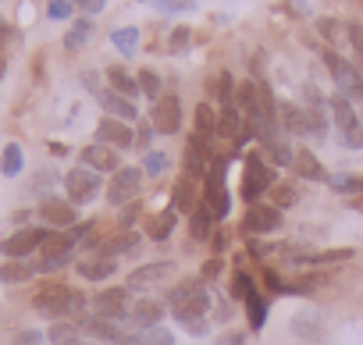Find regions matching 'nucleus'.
<instances>
[{
    "instance_id": "1",
    "label": "nucleus",
    "mask_w": 363,
    "mask_h": 345,
    "mask_svg": "<svg viewBox=\"0 0 363 345\" xmlns=\"http://www.w3.org/2000/svg\"><path fill=\"white\" fill-rule=\"evenodd\" d=\"M167 306H171L174 320H182V324L203 320V313H207V306H211V295H207L203 278H186V281H178V285L167 292Z\"/></svg>"
},
{
    "instance_id": "2",
    "label": "nucleus",
    "mask_w": 363,
    "mask_h": 345,
    "mask_svg": "<svg viewBox=\"0 0 363 345\" xmlns=\"http://www.w3.org/2000/svg\"><path fill=\"white\" fill-rule=\"evenodd\" d=\"M36 313L47 317V320H68V317H82L86 310V295L79 288H68V285H47L36 292L33 299Z\"/></svg>"
},
{
    "instance_id": "3",
    "label": "nucleus",
    "mask_w": 363,
    "mask_h": 345,
    "mask_svg": "<svg viewBox=\"0 0 363 345\" xmlns=\"http://www.w3.org/2000/svg\"><path fill=\"white\" fill-rule=\"evenodd\" d=\"M228 164L218 157L214 164H211V171H207V186H203V207L214 214V221H221V217H228V210H232V196H228Z\"/></svg>"
},
{
    "instance_id": "4",
    "label": "nucleus",
    "mask_w": 363,
    "mask_h": 345,
    "mask_svg": "<svg viewBox=\"0 0 363 345\" xmlns=\"http://www.w3.org/2000/svg\"><path fill=\"white\" fill-rule=\"evenodd\" d=\"M331 118H335V128H338V142L345 149H363V125L352 111V100H345L342 93L331 96Z\"/></svg>"
},
{
    "instance_id": "5",
    "label": "nucleus",
    "mask_w": 363,
    "mask_h": 345,
    "mask_svg": "<svg viewBox=\"0 0 363 345\" xmlns=\"http://www.w3.org/2000/svg\"><path fill=\"white\" fill-rule=\"evenodd\" d=\"M324 64H328V72H331V79H335V86L345 100H363V72L356 64H349L335 50H324Z\"/></svg>"
},
{
    "instance_id": "6",
    "label": "nucleus",
    "mask_w": 363,
    "mask_h": 345,
    "mask_svg": "<svg viewBox=\"0 0 363 345\" xmlns=\"http://www.w3.org/2000/svg\"><path fill=\"white\" fill-rule=\"evenodd\" d=\"M271 186H274L271 164H267L264 157L250 153V157H246V171H242V200L253 207V203H260V196H264Z\"/></svg>"
},
{
    "instance_id": "7",
    "label": "nucleus",
    "mask_w": 363,
    "mask_h": 345,
    "mask_svg": "<svg viewBox=\"0 0 363 345\" xmlns=\"http://www.w3.org/2000/svg\"><path fill=\"white\" fill-rule=\"evenodd\" d=\"M100 189H104L100 171H93V167H72L68 175H65V193H68V200H72L75 207H79V203L96 200V196H100Z\"/></svg>"
},
{
    "instance_id": "8",
    "label": "nucleus",
    "mask_w": 363,
    "mask_h": 345,
    "mask_svg": "<svg viewBox=\"0 0 363 345\" xmlns=\"http://www.w3.org/2000/svg\"><path fill=\"white\" fill-rule=\"evenodd\" d=\"M47 235H50V228H22L11 239L0 242V253H4L8 260H29L33 253H40V246L47 242Z\"/></svg>"
},
{
    "instance_id": "9",
    "label": "nucleus",
    "mask_w": 363,
    "mask_h": 345,
    "mask_svg": "<svg viewBox=\"0 0 363 345\" xmlns=\"http://www.w3.org/2000/svg\"><path fill=\"white\" fill-rule=\"evenodd\" d=\"M40 217L47 228L54 232H72L79 225V214H75V203L72 200H57V196H43L40 200Z\"/></svg>"
},
{
    "instance_id": "10",
    "label": "nucleus",
    "mask_w": 363,
    "mask_h": 345,
    "mask_svg": "<svg viewBox=\"0 0 363 345\" xmlns=\"http://www.w3.org/2000/svg\"><path fill=\"white\" fill-rule=\"evenodd\" d=\"M139 186H143V171L139 167H121L111 175V186H107V200L114 207H125L132 200H139Z\"/></svg>"
},
{
    "instance_id": "11",
    "label": "nucleus",
    "mask_w": 363,
    "mask_h": 345,
    "mask_svg": "<svg viewBox=\"0 0 363 345\" xmlns=\"http://www.w3.org/2000/svg\"><path fill=\"white\" fill-rule=\"evenodd\" d=\"M128 295H132V288L125 285V288H104V292H96L93 295V313L96 317H107V320H128Z\"/></svg>"
},
{
    "instance_id": "12",
    "label": "nucleus",
    "mask_w": 363,
    "mask_h": 345,
    "mask_svg": "<svg viewBox=\"0 0 363 345\" xmlns=\"http://www.w3.org/2000/svg\"><path fill=\"white\" fill-rule=\"evenodd\" d=\"M150 125H153L157 132H164V135H174V132L182 128V103H178L174 93H167V96H160V100L153 103Z\"/></svg>"
},
{
    "instance_id": "13",
    "label": "nucleus",
    "mask_w": 363,
    "mask_h": 345,
    "mask_svg": "<svg viewBox=\"0 0 363 345\" xmlns=\"http://www.w3.org/2000/svg\"><path fill=\"white\" fill-rule=\"evenodd\" d=\"M242 228L250 235H271V232L281 228V210L274 203H253L242 217Z\"/></svg>"
},
{
    "instance_id": "14",
    "label": "nucleus",
    "mask_w": 363,
    "mask_h": 345,
    "mask_svg": "<svg viewBox=\"0 0 363 345\" xmlns=\"http://www.w3.org/2000/svg\"><path fill=\"white\" fill-rule=\"evenodd\" d=\"M171 278H174V264L160 260V264H146V267L132 271V274H128V288H132V292H143V288H157V285H167Z\"/></svg>"
},
{
    "instance_id": "15",
    "label": "nucleus",
    "mask_w": 363,
    "mask_h": 345,
    "mask_svg": "<svg viewBox=\"0 0 363 345\" xmlns=\"http://www.w3.org/2000/svg\"><path fill=\"white\" fill-rule=\"evenodd\" d=\"M96 142H104V146H114V149H128V146H135V132L128 128V121L104 118V121L96 125Z\"/></svg>"
},
{
    "instance_id": "16",
    "label": "nucleus",
    "mask_w": 363,
    "mask_h": 345,
    "mask_svg": "<svg viewBox=\"0 0 363 345\" xmlns=\"http://www.w3.org/2000/svg\"><path fill=\"white\" fill-rule=\"evenodd\" d=\"M82 167H93V171H121V157L114 146H104V142H89L82 149Z\"/></svg>"
},
{
    "instance_id": "17",
    "label": "nucleus",
    "mask_w": 363,
    "mask_h": 345,
    "mask_svg": "<svg viewBox=\"0 0 363 345\" xmlns=\"http://www.w3.org/2000/svg\"><path fill=\"white\" fill-rule=\"evenodd\" d=\"M96 96H100L107 118H118V121H135V118H139V111H135V103H132L128 96H121V93H114V89H104V93H96Z\"/></svg>"
},
{
    "instance_id": "18",
    "label": "nucleus",
    "mask_w": 363,
    "mask_h": 345,
    "mask_svg": "<svg viewBox=\"0 0 363 345\" xmlns=\"http://www.w3.org/2000/svg\"><path fill=\"white\" fill-rule=\"evenodd\" d=\"M82 331H86V334H93V338H100V341H111V345L125 338V334H121V327H118V320H107V317H96V313L82 320Z\"/></svg>"
},
{
    "instance_id": "19",
    "label": "nucleus",
    "mask_w": 363,
    "mask_h": 345,
    "mask_svg": "<svg viewBox=\"0 0 363 345\" xmlns=\"http://www.w3.org/2000/svg\"><path fill=\"white\" fill-rule=\"evenodd\" d=\"M135 249H139V235L135 232H118V235L100 242V256H128Z\"/></svg>"
},
{
    "instance_id": "20",
    "label": "nucleus",
    "mask_w": 363,
    "mask_h": 345,
    "mask_svg": "<svg viewBox=\"0 0 363 345\" xmlns=\"http://www.w3.org/2000/svg\"><path fill=\"white\" fill-rule=\"evenodd\" d=\"M36 271V260H4L0 264V281L4 285H18V281H29Z\"/></svg>"
},
{
    "instance_id": "21",
    "label": "nucleus",
    "mask_w": 363,
    "mask_h": 345,
    "mask_svg": "<svg viewBox=\"0 0 363 345\" xmlns=\"http://www.w3.org/2000/svg\"><path fill=\"white\" fill-rule=\"evenodd\" d=\"M292 167H296V175H299V179H310V182H328V171L320 167V160H317L310 149H299V153H296V160H292Z\"/></svg>"
},
{
    "instance_id": "22",
    "label": "nucleus",
    "mask_w": 363,
    "mask_h": 345,
    "mask_svg": "<svg viewBox=\"0 0 363 345\" xmlns=\"http://www.w3.org/2000/svg\"><path fill=\"white\" fill-rule=\"evenodd\" d=\"M174 210L182 214H196L200 203H196V189H193V175H182L174 182Z\"/></svg>"
},
{
    "instance_id": "23",
    "label": "nucleus",
    "mask_w": 363,
    "mask_h": 345,
    "mask_svg": "<svg viewBox=\"0 0 363 345\" xmlns=\"http://www.w3.org/2000/svg\"><path fill=\"white\" fill-rule=\"evenodd\" d=\"M160 313H164L160 302H153V299H139V306H132L128 320L143 331V327H157V324H160Z\"/></svg>"
},
{
    "instance_id": "24",
    "label": "nucleus",
    "mask_w": 363,
    "mask_h": 345,
    "mask_svg": "<svg viewBox=\"0 0 363 345\" xmlns=\"http://www.w3.org/2000/svg\"><path fill=\"white\" fill-rule=\"evenodd\" d=\"M278 121H281L289 132H296V135H310L306 111H303V107H296V103H281V107H278Z\"/></svg>"
},
{
    "instance_id": "25",
    "label": "nucleus",
    "mask_w": 363,
    "mask_h": 345,
    "mask_svg": "<svg viewBox=\"0 0 363 345\" xmlns=\"http://www.w3.org/2000/svg\"><path fill=\"white\" fill-rule=\"evenodd\" d=\"M111 274H114V260L111 256H93V260L79 264V278H86V281H107Z\"/></svg>"
},
{
    "instance_id": "26",
    "label": "nucleus",
    "mask_w": 363,
    "mask_h": 345,
    "mask_svg": "<svg viewBox=\"0 0 363 345\" xmlns=\"http://www.w3.org/2000/svg\"><path fill=\"white\" fill-rule=\"evenodd\" d=\"M22 167H26V153H22V146H18V142H8L4 153H0V171H4L8 179H15V175H22Z\"/></svg>"
},
{
    "instance_id": "27",
    "label": "nucleus",
    "mask_w": 363,
    "mask_h": 345,
    "mask_svg": "<svg viewBox=\"0 0 363 345\" xmlns=\"http://www.w3.org/2000/svg\"><path fill=\"white\" fill-rule=\"evenodd\" d=\"M107 82H111V89H114V93H121V96H128V100L139 93V79H132V75H128L125 68H118V64H114V68H107Z\"/></svg>"
},
{
    "instance_id": "28",
    "label": "nucleus",
    "mask_w": 363,
    "mask_h": 345,
    "mask_svg": "<svg viewBox=\"0 0 363 345\" xmlns=\"http://www.w3.org/2000/svg\"><path fill=\"white\" fill-rule=\"evenodd\" d=\"M189 235L196 239V242H203V239H211L214 235V214L200 203V210L196 214H189Z\"/></svg>"
},
{
    "instance_id": "29",
    "label": "nucleus",
    "mask_w": 363,
    "mask_h": 345,
    "mask_svg": "<svg viewBox=\"0 0 363 345\" xmlns=\"http://www.w3.org/2000/svg\"><path fill=\"white\" fill-rule=\"evenodd\" d=\"M174 225H178V214L174 210H160L153 221H150V228H146V235L153 239V242H164L171 232H174Z\"/></svg>"
},
{
    "instance_id": "30",
    "label": "nucleus",
    "mask_w": 363,
    "mask_h": 345,
    "mask_svg": "<svg viewBox=\"0 0 363 345\" xmlns=\"http://www.w3.org/2000/svg\"><path fill=\"white\" fill-rule=\"evenodd\" d=\"M246 320H250L253 331H260V327L267 324V299H264L260 292H250V295H246Z\"/></svg>"
},
{
    "instance_id": "31",
    "label": "nucleus",
    "mask_w": 363,
    "mask_h": 345,
    "mask_svg": "<svg viewBox=\"0 0 363 345\" xmlns=\"http://www.w3.org/2000/svg\"><path fill=\"white\" fill-rule=\"evenodd\" d=\"M79 331H82V327H75L72 320H54L47 338H50L54 345H79V341H82V338H79Z\"/></svg>"
},
{
    "instance_id": "32",
    "label": "nucleus",
    "mask_w": 363,
    "mask_h": 345,
    "mask_svg": "<svg viewBox=\"0 0 363 345\" xmlns=\"http://www.w3.org/2000/svg\"><path fill=\"white\" fill-rule=\"evenodd\" d=\"M328 186L338 196H359L363 193V175H328Z\"/></svg>"
},
{
    "instance_id": "33",
    "label": "nucleus",
    "mask_w": 363,
    "mask_h": 345,
    "mask_svg": "<svg viewBox=\"0 0 363 345\" xmlns=\"http://www.w3.org/2000/svg\"><path fill=\"white\" fill-rule=\"evenodd\" d=\"M214 132H218L214 107H211V103H200V107H196V135H203V139H214Z\"/></svg>"
},
{
    "instance_id": "34",
    "label": "nucleus",
    "mask_w": 363,
    "mask_h": 345,
    "mask_svg": "<svg viewBox=\"0 0 363 345\" xmlns=\"http://www.w3.org/2000/svg\"><path fill=\"white\" fill-rule=\"evenodd\" d=\"M89 36H93V22H89V18H79V22L72 26V33L65 36V47H68V50H79V47H86Z\"/></svg>"
},
{
    "instance_id": "35",
    "label": "nucleus",
    "mask_w": 363,
    "mask_h": 345,
    "mask_svg": "<svg viewBox=\"0 0 363 345\" xmlns=\"http://www.w3.org/2000/svg\"><path fill=\"white\" fill-rule=\"evenodd\" d=\"M111 43L121 50V54H135V47H139V29H114L111 33Z\"/></svg>"
},
{
    "instance_id": "36",
    "label": "nucleus",
    "mask_w": 363,
    "mask_h": 345,
    "mask_svg": "<svg viewBox=\"0 0 363 345\" xmlns=\"http://www.w3.org/2000/svg\"><path fill=\"white\" fill-rule=\"evenodd\" d=\"M135 79H139V93H143V96H150L153 103H157V100L164 96V89H160V79H157V72L143 68V72H139Z\"/></svg>"
},
{
    "instance_id": "37",
    "label": "nucleus",
    "mask_w": 363,
    "mask_h": 345,
    "mask_svg": "<svg viewBox=\"0 0 363 345\" xmlns=\"http://www.w3.org/2000/svg\"><path fill=\"white\" fill-rule=\"evenodd\" d=\"M167 171V153H160V149H150L146 157H143V175H150V179H160Z\"/></svg>"
},
{
    "instance_id": "38",
    "label": "nucleus",
    "mask_w": 363,
    "mask_h": 345,
    "mask_svg": "<svg viewBox=\"0 0 363 345\" xmlns=\"http://www.w3.org/2000/svg\"><path fill=\"white\" fill-rule=\"evenodd\" d=\"M135 338H139V345H174L171 331H164L160 324H157V327H143Z\"/></svg>"
},
{
    "instance_id": "39",
    "label": "nucleus",
    "mask_w": 363,
    "mask_h": 345,
    "mask_svg": "<svg viewBox=\"0 0 363 345\" xmlns=\"http://www.w3.org/2000/svg\"><path fill=\"white\" fill-rule=\"evenodd\" d=\"M271 196H274V207L285 210V207L296 203V186H289V182H274V186H271Z\"/></svg>"
},
{
    "instance_id": "40",
    "label": "nucleus",
    "mask_w": 363,
    "mask_h": 345,
    "mask_svg": "<svg viewBox=\"0 0 363 345\" xmlns=\"http://www.w3.org/2000/svg\"><path fill=\"white\" fill-rule=\"evenodd\" d=\"M153 8L164 15H178V11H193L196 0H153Z\"/></svg>"
},
{
    "instance_id": "41",
    "label": "nucleus",
    "mask_w": 363,
    "mask_h": 345,
    "mask_svg": "<svg viewBox=\"0 0 363 345\" xmlns=\"http://www.w3.org/2000/svg\"><path fill=\"white\" fill-rule=\"evenodd\" d=\"M267 149H271V160L274 164H281V167H292V160H296V153L281 142V139H274V142H267Z\"/></svg>"
},
{
    "instance_id": "42",
    "label": "nucleus",
    "mask_w": 363,
    "mask_h": 345,
    "mask_svg": "<svg viewBox=\"0 0 363 345\" xmlns=\"http://www.w3.org/2000/svg\"><path fill=\"white\" fill-rule=\"evenodd\" d=\"M250 292H257V288H253V278H250V274H242V271H235V278H232V295L246 302V295H250Z\"/></svg>"
},
{
    "instance_id": "43",
    "label": "nucleus",
    "mask_w": 363,
    "mask_h": 345,
    "mask_svg": "<svg viewBox=\"0 0 363 345\" xmlns=\"http://www.w3.org/2000/svg\"><path fill=\"white\" fill-rule=\"evenodd\" d=\"M189 40H193V33H189L186 26H178V29L171 33V54H182V50L189 47Z\"/></svg>"
},
{
    "instance_id": "44",
    "label": "nucleus",
    "mask_w": 363,
    "mask_h": 345,
    "mask_svg": "<svg viewBox=\"0 0 363 345\" xmlns=\"http://www.w3.org/2000/svg\"><path fill=\"white\" fill-rule=\"evenodd\" d=\"M72 4H75V0H50L47 15H50V18H57V22H65V18H72Z\"/></svg>"
},
{
    "instance_id": "45",
    "label": "nucleus",
    "mask_w": 363,
    "mask_h": 345,
    "mask_svg": "<svg viewBox=\"0 0 363 345\" xmlns=\"http://www.w3.org/2000/svg\"><path fill=\"white\" fill-rule=\"evenodd\" d=\"M139 210H143V207H139V200H132V203H125V207H121V221H118V225H121V232H132V221L139 217Z\"/></svg>"
},
{
    "instance_id": "46",
    "label": "nucleus",
    "mask_w": 363,
    "mask_h": 345,
    "mask_svg": "<svg viewBox=\"0 0 363 345\" xmlns=\"http://www.w3.org/2000/svg\"><path fill=\"white\" fill-rule=\"evenodd\" d=\"M349 43H352V50H356V57H359V72H363V26H349Z\"/></svg>"
},
{
    "instance_id": "47",
    "label": "nucleus",
    "mask_w": 363,
    "mask_h": 345,
    "mask_svg": "<svg viewBox=\"0 0 363 345\" xmlns=\"http://www.w3.org/2000/svg\"><path fill=\"white\" fill-rule=\"evenodd\" d=\"M317 33H320L324 40H338V33H342V26H338L335 18H320V22H317Z\"/></svg>"
},
{
    "instance_id": "48",
    "label": "nucleus",
    "mask_w": 363,
    "mask_h": 345,
    "mask_svg": "<svg viewBox=\"0 0 363 345\" xmlns=\"http://www.w3.org/2000/svg\"><path fill=\"white\" fill-rule=\"evenodd\" d=\"M40 341H43V334H40V331H33V327H29V331H18V334H15V341H11V345H40Z\"/></svg>"
},
{
    "instance_id": "49",
    "label": "nucleus",
    "mask_w": 363,
    "mask_h": 345,
    "mask_svg": "<svg viewBox=\"0 0 363 345\" xmlns=\"http://www.w3.org/2000/svg\"><path fill=\"white\" fill-rule=\"evenodd\" d=\"M153 125H139V132H135V142H139V149H146L150 153V139H153Z\"/></svg>"
},
{
    "instance_id": "50",
    "label": "nucleus",
    "mask_w": 363,
    "mask_h": 345,
    "mask_svg": "<svg viewBox=\"0 0 363 345\" xmlns=\"http://www.w3.org/2000/svg\"><path fill=\"white\" fill-rule=\"evenodd\" d=\"M104 4H107V0H75V8H82L86 15H100Z\"/></svg>"
},
{
    "instance_id": "51",
    "label": "nucleus",
    "mask_w": 363,
    "mask_h": 345,
    "mask_svg": "<svg viewBox=\"0 0 363 345\" xmlns=\"http://www.w3.org/2000/svg\"><path fill=\"white\" fill-rule=\"evenodd\" d=\"M214 345H246V334H239V331H228V334H221Z\"/></svg>"
},
{
    "instance_id": "52",
    "label": "nucleus",
    "mask_w": 363,
    "mask_h": 345,
    "mask_svg": "<svg viewBox=\"0 0 363 345\" xmlns=\"http://www.w3.org/2000/svg\"><path fill=\"white\" fill-rule=\"evenodd\" d=\"M221 271V260H207V267H203V278H214Z\"/></svg>"
},
{
    "instance_id": "53",
    "label": "nucleus",
    "mask_w": 363,
    "mask_h": 345,
    "mask_svg": "<svg viewBox=\"0 0 363 345\" xmlns=\"http://www.w3.org/2000/svg\"><path fill=\"white\" fill-rule=\"evenodd\" d=\"M8 36H11V26H8V22H0V47L8 43Z\"/></svg>"
},
{
    "instance_id": "54",
    "label": "nucleus",
    "mask_w": 363,
    "mask_h": 345,
    "mask_svg": "<svg viewBox=\"0 0 363 345\" xmlns=\"http://www.w3.org/2000/svg\"><path fill=\"white\" fill-rule=\"evenodd\" d=\"M225 246H228V239H225V235H221V232H218V235H214V253H221V249H225Z\"/></svg>"
},
{
    "instance_id": "55",
    "label": "nucleus",
    "mask_w": 363,
    "mask_h": 345,
    "mask_svg": "<svg viewBox=\"0 0 363 345\" xmlns=\"http://www.w3.org/2000/svg\"><path fill=\"white\" fill-rule=\"evenodd\" d=\"M114 345H139V338H128V334H125V338H121V341H114Z\"/></svg>"
},
{
    "instance_id": "56",
    "label": "nucleus",
    "mask_w": 363,
    "mask_h": 345,
    "mask_svg": "<svg viewBox=\"0 0 363 345\" xmlns=\"http://www.w3.org/2000/svg\"><path fill=\"white\" fill-rule=\"evenodd\" d=\"M4 72H8V61H4V57H0V79H4Z\"/></svg>"
},
{
    "instance_id": "57",
    "label": "nucleus",
    "mask_w": 363,
    "mask_h": 345,
    "mask_svg": "<svg viewBox=\"0 0 363 345\" xmlns=\"http://www.w3.org/2000/svg\"><path fill=\"white\" fill-rule=\"evenodd\" d=\"M349 203H352L356 210H363V196H359V200H349Z\"/></svg>"
},
{
    "instance_id": "58",
    "label": "nucleus",
    "mask_w": 363,
    "mask_h": 345,
    "mask_svg": "<svg viewBox=\"0 0 363 345\" xmlns=\"http://www.w3.org/2000/svg\"><path fill=\"white\" fill-rule=\"evenodd\" d=\"M79 345H86V341H79Z\"/></svg>"
}]
</instances>
